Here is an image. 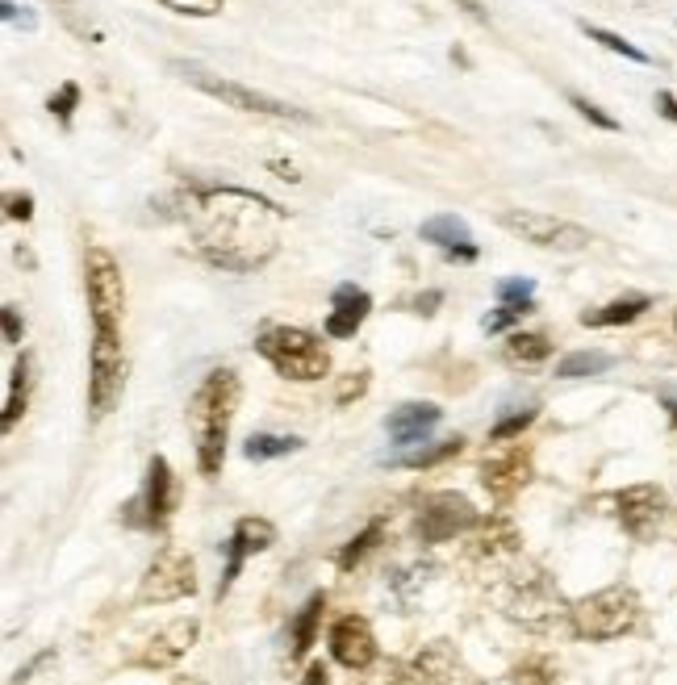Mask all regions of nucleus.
<instances>
[{
	"mask_svg": "<svg viewBox=\"0 0 677 685\" xmlns=\"http://www.w3.org/2000/svg\"><path fill=\"white\" fill-rule=\"evenodd\" d=\"M180 218L193 226V247L222 272H255L276 255L285 209L247 188H189Z\"/></svg>",
	"mask_w": 677,
	"mask_h": 685,
	"instance_id": "1",
	"label": "nucleus"
},
{
	"mask_svg": "<svg viewBox=\"0 0 677 685\" xmlns=\"http://www.w3.org/2000/svg\"><path fill=\"white\" fill-rule=\"evenodd\" d=\"M239 393H243L239 376L230 368H218L197 385V393L189 401V427H193V443H197L201 477H218L222 472L226 435H230V418L239 410Z\"/></svg>",
	"mask_w": 677,
	"mask_h": 685,
	"instance_id": "2",
	"label": "nucleus"
},
{
	"mask_svg": "<svg viewBox=\"0 0 677 685\" xmlns=\"http://www.w3.org/2000/svg\"><path fill=\"white\" fill-rule=\"evenodd\" d=\"M569 619H573V635L590 644L619 640V635H627L640 623V594L632 585H606L598 594L581 598L569 610Z\"/></svg>",
	"mask_w": 677,
	"mask_h": 685,
	"instance_id": "3",
	"label": "nucleus"
},
{
	"mask_svg": "<svg viewBox=\"0 0 677 685\" xmlns=\"http://www.w3.org/2000/svg\"><path fill=\"white\" fill-rule=\"evenodd\" d=\"M255 351L289 381H322L331 372V356L318 343V335L301 326H268L260 339H255Z\"/></svg>",
	"mask_w": 677,
	"mask_h": 685,
	"instance_id": "4",
	"label": "nucleus"
},
{
	"mask_svg": "<svg viewBox=\"0 0 677 685\" xmlns=\"http://www.w3.org/2000/svg\"><path fill=\"white\" fill-rule=\"evenodd\" d=\"M172 72H180V80H189L193 88H201L205 97L222 101L226 109H243V113H264V117H289V122H314V117H310L306 109H297V105H285V101L268 97V92H260V88H247V84L230 80V76L205 72L201 63H172Z\"/></svg>",
	"mask_w": 677,
	"mask_h": 685,
	"instance_id": "5",
	"label": "nucleus"
},
{
	"mask_svg": "<svg viewBox=\"0 0 677 685\" xmlns=\"http://www.w3.org/2000/svg\"><path fill=\"white\" fill-rule=\"evenodd\" d=\"M84 289H88L92 330H122L126 280H122L118 259H113L105 247H88V255H84Z\"/></svg>",
	"mask_w": 677,
	"mask_h": 685,
	"instance_id": "6",
	"label": "nucleus"
},
{
	"mask_svg": "<svg viewBox=\"0 0 677 685\" xmlns=\"http://www.w3.org/2000/svg\"><path fill=\"white\" fill-rule=\"evenodd\" d=\"M126 389V356H122V330H97L92 335V376H88V410L92 418H105L122 401Z\"/></svg>",
	"mask_w": 677,
	"mask_h": 685,
	"instance_id": "7",
	"label": "nucleus"
},
{
	"mask_svg": "<svg viewBox=\"0 0 677 685\" xmlns=\"http://www.w3.org/2000/svg\"><path fill=\"white\" fill-rule=\"evenodd\" d=\"M176 498H180V489H176V472H172V464L163 460V456H151V464H147V485H143V493H138V498L130 502L126 523L147 527V531L168 527V518H172V510H176Z\"/></svg>",
	"mask_w": 677,
	"mask_h": 685,
	"instance_id": "8",
	"label": "nucleus"
},
{
	"mask_svg": "<svg viewBox=\"0 0 677 685\" xmlns=\"http://www.w3.org/2000/svg\"><path fill=\"white\" fill-rule=\"evenodd\" d=\"M477 527V510L473 502L464 498V493H452V489H443V493H431V498L418 506V539L423 543H448L464 531H473Z\"/></svg>",
	"mask_w": 677,
	"mask_h": 685,
	"instance_id": "9",
	"label": "nucleus"
},
{
	"mask_svg": "<svg viewBox=\"0 0 677 685\" xmlns=\"http://www.w3.org/2000/svg\"><path fill=\"white\" fill-rule=\"evenodd\" d=\"M502 226L519 239L535 243V247H552V251H581L590 247V230H581L565 218H552V214H540V209H506L502 214Z\"/></svg>",
	"mask_w": 677,
	"mask_h": 685,
	"instance_id": "10",
	"label": "nucleus"
},
{
	"mask_svg": "<svg viewBox=\"0 0 677 685\" xmlns=\"http://www.w3.org/2000/svg\"><path fill=\"white\" fill-rule=\"evenodd\" d=\"M197 594V569H193V560L168 548V552H159L151 560V569L143 577V585H138V602H180V598H193Z\"/></svg>",
	"mask_w": 677,
	"mask_h": 685,
	"instance_id": "11",
	"label": "nucleus"
},
{
	"mask_svg": "<svg viewBox=\"0 0 677 685\" xmlns=\"http://www.w3.org/2000/svg\"><path fill=\"white\" fill-rule=\"evenodd\" d=\"M615 506H619L623 531L632 535V539H640V543L657 539L661 527H665V518H669V498H665V489H657V485H632V489H623L619 498H615Z\"/></svg>",
	"mask_w": 677,
	"mask_h": 685,
	"instance_id": "12",
	"label": "nucleus"
},
{
	"mask_svg": "<svg viewBox=\"0 0 677 685\" xmlns=\"http://www.w3.org/2000/svg\"><path fill=\"white\" fill-rule=\"evenodd\" d=\"M272 543H276V527L268 523V518H239L235 531H230V539H226V569H222V581H218V598L230 594V585H235L243 560L272 548Z\"/></svg>",
	"mask_w": 677,
	"mask_h": 685,
	"instance_id": "13",
	"label": "nucleus"
},
{
	"mask_svg": "<svg viewBox=\"0 0 677 685\" xmlns=\"http://www.w3.org/2000/svg\"><path fill=\"white\" fill-rule=\"evenodd\" d=\"M331 656L352 673H364L372 660H377V640H372V627L360 614H343L331 627Z\"/></svg>",
	"mask_w": 677,
	"mask_h": 685,
	"instance_id": "14",
	"label": "nucleus"
},
{
	"mask_svg": "<svg viewBox=\"0 0 677 685\" xmlns=\"http://www.w3.org/2000/svg\"><path fill=\"white\" fill-rule=\"evenodd\" d=\"M439 418H443V410L431 406V401H406V406H398L385 418V431L398 447H414L439 427Z\"/></svg>",
	"mask_w": 677,
	"mask_h": 685,
	"instance_id": "15",
	"label": "nucleus"
},
{
	"mask_svg": "<svg viewBox=\"0 0 677 685\" xmlns=\"http://www.w3.org/2000/svg\"><path fill=\"white\" fill-rule=\"evenodd\" d=\"M372 310V297L356 285H339L335 297H331V314H326V335L331 339H352L360 322L368 318Z\"/></svg>",
	"mask_w": 677,
	"mask_h": 685,
	"instance_id": "16",
	"label": "nucleus"
},
{
	"mask_svg": "<svg viewBox=\"0 0 677 685\" xmlns=\"http://www.w3.org/2000/svg\"><path fill=\"white\" fill-rule=\"evenodd\" d=\"M481 481L494 498H510L515 489H523L531 481V460L527 452H506V456H489L481 464Z\"/></svg>",
	"mask_w": 677,
	"mask_h": 685,
	"instance_id": "17",
	"label": "nucleus"
},
{
	"mask_svg": "<svg viewBox=\"0 0 677 685\" xmlns=\"http://www.w3.org/2000/svg\"><path fill=\"white\" fill-rule=\"evenodd\" d=\"M418 234H423L427 243L443 247L452 259H456V255H460V259H477L473 230H469V222L456 218V214H435V218H427L423 226H418Z\"/></svg>",
	"mask_w": 677,
	"mask_h": 685,
	"instance_id": "18",
	"label": "nucleus"
},
{
	"mask_svg": "<svg viewBox=\"0 0 677 685\" xmlns=\"http://www.w3.org/2000/svg\"><path fill=\"white\" fill-rule=\"evenodd\" d=\"M193 640H197V623H193V619L168 623V627H163V631L155 635V640H151V648H147L143 656H138V665H147V669L176 665V660L193 648Z\"/></svg>",
	"mask_w": 677,
	"mask_h": 685,
	"instance_id": "19",
	"label": "nucleus"
},
{
	"mask_svg": "<svg viewBox=\"0 0 677 685\" xmlns=\"http://www.w3.org/2000/svg\"><path fill=\"white\" fill-rule=\"evenodd\" d=\"M322 610H326V594H314L306 606L297 610V619H293V627H289V656L293 660H301L310 648H314V635H318V619H322Z\"/></svg>",
	"mask_w": 677,
	"mask_h": 685,
	"instance_id": "20",
	"label": "nucleus"
},
{
	"mask_svg": "<svg viewBox=\"0 0 677 685\" xmlns=\"http://www.w3.org/2000/svg\"><path fill=\"white\" fill-rule=\"evenodd\" d=\"M648 305H652L648 297H619L611 305H602V310H586L581 314V326H627V322H636Z\"/></svg>",
	"mask_w": 677,
	"mask_h": 685,
	"instance_id": "21",
	"label": "nucleus"
},
{
	"mask_svg": "<svg viewBox=\"0 0 677 685\" xmlns=\"http://www.w3.org/2000/svg\"><path fill=\"white\" fill-rule=\"evenodd\" d=\"M606 368H615V356H606V351H573L556 364V376L560 381H581V376H602Z\"/></svg>",
	"mask_w": 677,
	"mask_h": 685,
	"instance_id": "22",
	"label": "nucleus"
},
{
	"mask_svg": "<svg viewBox=\"0 0 677 685\" xmlns=\"http://www.w3.org/2000/svg\"><path fill=\"white\" fill-rule=\"evenodd\" d=\"M552 356V343L544 335H510L506 339V360L515 368H535Z\"/></svg>",
	"mask_w": 677,
	"mask_h": 685,
	"instance_id": "23",
	"label": "nucleus"
},
{
	"mask_svg": "<svg viewBox=\"0 0 677 685\" xmlns=\"http://www.w3.org/2000/svg\"><path fill=\"white\" fill-rule=\"evenodd\" d=\"M297 447H301V439H293V435H272V431H260V435H251V439H247L243 456H247V460H280V456L297 452Z\"/></svg>",
	"mask_w": 677,
	"mask_h": 685,
	"instance_id": "24",
	"label": "nucleus"
},
{
	"mask_svg": "<svg viewBox=\"0 0 677 685\" xmlns=\"http://www.w3.org/2000/svg\"><path fill=\"white\" fill-rule=\"evenodd\" d=\"M414 673H418V681L423 685H443L448 681V673H452V652H448V644H431L423 656L414 660Z\"/></svg>",
	"mask_w": 677,
	"mask_h": 685,
	"instance_id": "25",
	"label": "nucleus"
},
{
	"mask_svg": "<svg viewBox=\"0 0 677 685\" xmlns=\"http://www.w3.org/2000/svg\"><path fill=\"white\" fill-rule=\"evenodd\" d=\"M26 389H30V356H21L9 381V397H5V431H13V422L26 414Z\"/></svg>",
	"mask_w": 677,
	"mask_h": 685,
	"instance_id": "26",
	"label": "nucleus"
},
{
	"mask_svg": "<svg viewBox=\"0 0 677 685\" xmlns=\"http://www.w3.org/2000/svg\"><path fill=\"white\" fill-rule=\"evenodd\" d=\"M381 535H385V523H381V518H372V523H368V527H364V531H360V535H356V539L339 552V569H343V573H352L356 564H360V560H364V556L381 543Z\"/></svg>",
	"mask_w": 677,
	"mask_h": 685,
	"instance_id": "27",
	"label": "nucleus"
},
{
	"mask_svg": "<svg viewBox=\"0 0 677 685\" xmlns=\"http://www.w3.org/2000/svg\"><path fill=\"white\" fill-rule=\"evenodd\" d=\"M460 447H464V439H460V435H452V439H443L439 447H423V452H410V456L393 460V464H406V468H431V464H443L448 456H460Z\"/></svg>",
	"mask_w": 677,
	"mask_h": 685,
	"instance_id": "28",
	"label": "nucleus"
},
{
	"mask_svg": "<svg viewBox=\"0 0 677 685\" xmlns=\"http://www.w3.org/2000/svg\"><path fill=\"white\" fill-rule=\"evenodd\" d=\"M581 30H586L598 46H606V51H615V55H623V59H632V63H648V55L640 51V46H632V42H623L619 34H611V30H598V26H590V21H586V26H581Z\"/></svg>",
	"mask_w": 677,
	"mask_h": 685,
	"instance_id": "29",
	"label": "nucleus"
},
{
	"mask_svg": "<svg viewBox=\"0 0 677 685\" xmlns=\"http://www.w3.org/2000/svg\"><path fill=\"white\" fill-rule=\"evenodd\" d=\"M535 422V406H523L519 414H506L502 422H494V431H489V439L494 443H506V439H515V435H523L527 427Z\"/></svg>",
	"mask_w": 677,
	"mask_h": 685,
	"instance_id": "30",
	"label": "nucleus"
},
{
	"mask_svg": "<svg viewBox=\"0 0 677 685\" xmlns=\"http://www.w3.org/2000/svg\"><path fill=\"white\" fill-rule=\"evenodd\" d=\"M498 301L502 305H535V285L523 276L515 280H498Z\"/></svg>",
	"mask_w": 677,
	"mask_h": 685,
	"instance_id": "31",
	"label": "nucleus"
},
{
	"mask_svg": "<svg viewBox=\"0 0 677 685\" xmlns=\"http://www.w3.org/2000/svg\"><path fill=\"white\" fill-rule=\"evenodd\" d=\"M80 105V88L76 84H63L59 92H55V97L51 101H46V109H51L55 117H59V122L67 126V122H72V109Z\"/></svg>",
	"mask_w": 677,
	"mask_h": 685,
	"instance_id": "32",
	"label": "nucleus"
},
{
	"mask_svg": "<svg viewBox=\"0 0 677 685\" xmlns=\"http://www.w3.org/2000/svg\"><path fill=\"white\" fill-rule=\"evenodd\" d=\"M531 310H535V305H498L494 314H485V322H481V326L489 330V335H494V330H506L510 322H519V318H523V314H531Z\"/></svg>",
	"mask_w": 677,
	"mask_h": 685,
	"instance_id": "33",
	"label": "nucleus"
},
{
	"mask_svg": "<svg viewBox=\"0 0 677 685\" xmlns=\"http://www.w3.org/2000/svg\"><path fill=\"white\" fill-rule=\"evenodd\" d=\"M569 101H573V109H577L581 117H586V122H594L598 130H619V122H615V117H611V113H602V109H598L594 101H586V97H577V92H573V97H569Z\"/></svg>",
	"mask_w": 677,
	"mask_h": 685,
	"instance_id": "34",
	"label": "nucleus"
},
{
	"mask_svg": "<svg viewBox=\"0 0 677 685\" xmlns=\"http://www.w3.org/2000/svg\"><path fill=\"white\" fill-rule=\"evenodd\" d=\"M172 13H189V17H214L222 13V0H163Z\"/></svg>",
	"mask_w": 677,
	"mask_h": 685,
	"instance_id": "35",
	"label": "nucleus"
},
{
	"mask_svg": "<svg viewBox=\"0 0 677 685\" xmlns=\"http://www.w3.org/2000/svg\"><path fill=\"white\" fill-rule=\"evenodd\" d=\"M364 389H368V372L343 376V381H339V389H335V401H339V406H347V401H352V397H360Z\"/></svg>",
	"mask_w": 677,
	"mask_h": 685,
	"instance_id": "36",
	"label": "nucleus"
},
{
	"mask_svg": "<svg viewBox=\"0 0 677 685\" xmlns=\"http://www.w3.org/2000/svg\"><path fill=\"white\" fill-rule=\"evenodd\" d=\"M5 205H9L5 214H9L13 222H30V218H34V197H30V193H21V197H17V193H9V197H5Z\"/></svg>",
	"mask_w": 677,
	"mask_h": 685,
	"instance_id": "37",
	"label": "nucleus"
},
{
	"mask_svg": "<svg viewBox=\"0 0 677 685\" xmlns=\"http://www.w3.org/2000/svg\"><path fill=\"white\" fill-rule=\"evenodd\" d=\"M0 17H5L9 26H21V30H34V26H38V17L26 13V9H17L13 0H5V5H0Z\"/></svg>",
	"mask_w": 677,
	"mask_h": 685,
	"instance_id": "38",
	"label": "nucleus"
},
{
	"mask_svg": "<svg viewBox=\"0 0 677 685\" xmlns=\"http://www.w3.org/2000/svg\"><path fill=\"white\" fill-rule=\"evenodd\" d=\"M5 343H21V318L13 305H5Z\"/></svg>",
	"mask_w": 677,
	"mask_h": 685,
	"instance_id": "39",
	"label": "nucleus"
},
{
	"mask_svg": "<svg viewBox=\"0 0 677 685\" xmlns=\"http://www.w3.org/2000/svg\"><path fill=\"white\" fill-rule=\"evenodd\" d=\"M301 685H331V681H326V665H322V660H314V665L306 669V677H301Z\"/></svg>",
	"mask_w": 677,
	"mask_h": 685,
	"instance_id": "40",
	"label": "nucleus"
},
{
	"mask_svg": "<svg viewBox=\"0 0 677 685\" xmlns=\"http://www.w3.org/2000/svg\"><path fill=\"white\" fill-rule=\"evenodd\" d=\"M657 109L669 117V122H677V97L673 92H657Z\"/></svg>",
	"mask_w": 677,
	"mask_h": 685,
	"instance_id": "41",
	"label": "nucleus"
},
{
	"mask_svg": "<svg viewBox=\"0 0 677 685\" xmlns=\"http://www.w3.org/2000/svg\"><path fill=\"white\" fill-rule=\"evenodd\" d=\"M268 168H272V172H280V180H293V184L301 180V176H297V168H289V163H268Z\"/></svg>",
	"mask_w": 677,
	"mask_h": 685,
	"instance_id": "42",
	"label": "nucleus"
},
{
	"mask_svg": "<svg viewBox=\"0 0 677 685\" xmlns=\"http://www.w3.org/2000/svg\"><path fill=\"white\" fill-rule=\"evenodd\" d=\"M527 685H556V681H552V677H544V673H531V677H527Z\"/></svg>",
	"mask_w": 677,
	"mask_h": 685,
	"instance_id": "43",
	"label": "nucleus"
},
{
	"mask_svg": "<svg viewBox=\"0 0 677 685\" xmlns=\"http://www.w3.org/2000/svg\"><path fill=\"white\" fill-rule=\"evenodd\" d=\"M460 5L469 9V13H477V17H481V0H460Z\"/></svg>",
	"mask_w": 677,
	"mask_h": 685,
	"instance_id": "44",
	"label": "nucleus"
},
{
	"mask_svg": "<svg viewBox=\"0 0 677 685\" xmlns=\"http://www.w3.org/2000/svg\"><path fill=\"white\" fill-rule=\"evenodd\" d=\"M673 322H677V318H673Z\"/></svg>",
	"mask_w": 677,
	"mask_h": 685,
	"instance_id": "45",
	"label": "nucleus"
}]
</instances>
